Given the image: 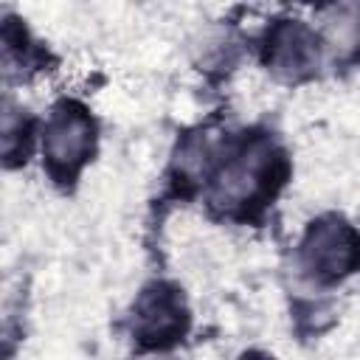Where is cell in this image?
<instances>
[{
    "mask_svg": "<svg viewBox=\"0 0 360 360\" xmlns=\"http://www.w3.org/2000/svg\"><path fill=\"white\" fill-rule=\"evenodd\" d=\"M301 262L318 278H343L360 264V233L340 217H321L304 233Z\"/></svg>",
    "mask_w": 360,
    "mask_h": 360,
    "instance_id": "1",
    "label": "cell"
},
{
    "mask_svg": "<svg viewBox=\"0 0 360 360\" xmlns=\"http://www.w3.org/2000/svg\"><path fill=\"white\" fill-rule=\"evenodd\" d=\"M273 169H276L273 146L267 141H250L236 158L222 163V169L217 172L214 188H211L214 202L225 208H236L256 200L267 188Z\"/></svg>",
    "mask_w": 360,
    "mask_h": 360,
    "instance_id": "2",
    "label": "cell"
},
{
    "mask_svg": "<svg viewBox=\"0 0 360 360\" xmlns=\"http://www.w3.org/2000/svg\"><path fill=\"white\" fill-rule=\"evenodd\" d=\"M93 152V121L76 104H62L51 112L42 132V155L59 177L73 174Z\"/></svg>",
    "mask_w": 360,
    "mask_h": 360,
    "instance_id": "3",
    "label": "cell"
},
{
    "mask_svg": "<svg viewBox=\"0 0 360 360\" xmlns=\"http://www.w3.org/2000/svg\"><path fill=\"white\" fill-rule=\"evenodd\" d=\"M188 315L180 292L169 284H152L135 304V335L143 343L166 346L186 332Z\"/></svg>",
    "mask_w": 360,
    "mask_h": 360,
    "instance_id": "4",
    "label": "cell"
},
{
    "mask_svg": "<svg viewBox=\"0 0 360 360\" xmlns=\"http://www.w3.org/2000/svg\"><path fill=\"white\" fill-rule=\"evenodd\" d=\"M267 65L281 79H304L318 65V39L301 22H281L270 31Z\"/></svg>",
    "mask_w": 360,
    "mask_h": 360,
    "instance_id": "5",
    "label": "cell"
},
{
    "mask_svg": "<svg viewBox=\"0 0 360 360\" xmlns=\"http://www.w3.org/2000/svg\"><path fill=\"white\" fill-rule=\"evenodd\" d=\"M321 22H323V28H321L323 42L338 56H349L360 48V11L340 6V8L326 11V17Z\"/></svg>",
    "mask_w": 360,
    "mask_h": 360,
    "instance_id": "6",
    "label": "cell"
},
{
    "mask_svg": "<svg viewBox=\"0 0 360 360\" xmlns=\"http://www.w3.org/2000/svg\"><path fill=\"white\" fill-rule=\"evenodd\" d=\"M245 360H273V357H267V354H248Z\"/></svg>",
    "mask_w": 360,
    "mask_h": 360,
    "instance_id": "7",
    "label": "cell"
}]
</instances>
